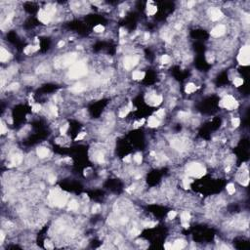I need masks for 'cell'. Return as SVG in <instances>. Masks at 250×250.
<instances>
[{
	"mask_svg": "<svg viewBox=\"0 0 250 250\" xmlns=\"http://www.w3.org/2000/svg\"><path fill=\"white\" fill-rule=\"evenodd\" d=\"M195 4H196V2H195V1H190L189 3H188V7H189V8H192Z\"/></svg>",
	"mask_w": 250,
	"mask_h": 250,
	"instance_id": "53",
	"label": "cell"
},
{
	"mask_svg": "<svg viewBox=\"0 0 250 250\" xmlns=\"http://www.w3.org/2000/svg\"><path fill=\"white\" fill-rule=\"evenodd\" d=\"M87 73V67L83 62H78L72 66L71 69V71L69 72V76L72 79H76L78 77H81Z\"/></svg>",
	"mask_w": 250,
	"mask_h": 250,
	"instance_id": "2",
	"label": "cell"
},
{
	"mask_svg": "<svg viewBox=\"0 0 250 250\" xmlns=\"http://www.w3.org/2000/svg\"><path fill=\"white\" fill-rule=\"evenodd\" d=\"M220 106L227 108V109L232 110V109H234L238 107V103L236 102V100L232 96L228 95V96H226L222 99V101L220 102Z\"/></svg>",
	"mask_w": 250,
	"mask_h": 250,
	"instance_id": "4",
	"label": "cell"
},
{
	"mask_svg": "<svg viewBox=\"0 0 250 250\" xmlns=\"http://www.w3.org/2000/svg\"><path fill=\"white\" fill-rule=\"evenodd\" d=\"M139 126H141L140 122H135V123H134V128H138Z\"/></svg>",
	"mask_w": 250,
	"mask_h": 250,
	"instance_id": "55",
	"label": "cell"
},
{
	"mask_svg": "<svg viewBox=\"0 0 250 250\" xmlns=\"http://www.w3.org/2000/svg\"><path fill=\"white\" fill-rule=\"evenodd\" d=\"M206 59H207V62H213V61H214V56H213L212 54L208 53V54L206 55Z\"/></svg>",
	"mask_w": 250,
	"mask_h": 250,
	"instance_id": "38",
	"label": "cell"
},
{
	"mask_svg": "<svg viewBox=\"0 0 250 250\" xmlns=\"http://www.w3.org/2000/svg\"><path fill=\"white\" fill-rule=\"evenodd\" d=\"M132 78L134 80H143L145 78V72L144 71H134L132 74Z\"/></svg>",
	"mask_w": 250,
	"mask_h": 250,
	"instance_id": "18",
	"label": "cell"
},
{
	"mask_svg": "<svg viewBox=\"0 0 250 250\" xmlns=\"http://www.w3.org/2000/svg\"><path fill=\"white\" fill-rule=\"evenodd\" d=\"M3 240H4V232H0V243H2Z\"/></svg>",
	"mask_w": 250,
	"mask_h": 250,
	"instance_id": "51",
	"label": "cell"
},
{
	"mask_svg": "<svg viewBox=\"0 0 250 250\" xmlns=\"http://www.w3.org/2000/svg\"><path fill=\"white\" fill-rule=\"evenodd\" d=\"M77 207H78V204H77V202H76L75 200H71V201L69 203V208H70L71 210H76Z\"/></svg>",
	"mask_w": 250,
	"mask_h": 250,
	"instance_id": "28",
	"label": "cell"
},
{
	"mask_svg": "<svg viewBox=\"0 0 250 250\" xmlns=\"http://www.w3.org/2000/svg\"><path fill=\"white\" fill-rule=\"evenodd\" d=\"M181 219H182V222H189V220L191 219V214L189 212H183L181 214Z\"/></svg>",
	"mask_w": 250,
	"mask_h": 250,
	"instance_id": "24",
	"label": "cell"
},
{
	"mask_svg": "<svg viewBox=\"0 0 250 250\" xmlns=\"http://www.w3.org/2000/svg\"><path fill=\"white\" fill-rule=\"evenodd\" d=\"M105 30V27L102 26V25H98V26H96L95 27H94V31L95 32H98V33H101V32H103Z\"/></svg>",
	"mask_w": 250,
	"mask_h": 250,
	"instance_id": "30",
	"label": "cell"
},
{
	"mask_svg": "<svg viewBox=\"0 0 250 250\" xmlns=\"http://www.w3.org/2000/svg\"><path fill=\"white\" fill-rule=\"evenodd\" d=\"M233 84H234V86H236V87H238V86L242 85V84H243V80H242V78H239V77L235 78V79L233 80Z\"/></svg>",
	"mask_w": 250,
	"mask_h": 250,
	"instance_id": "31",
	"label": "cell"
},
{
	"mask_svg": "<svg viewBox=\"0 0 250 250\" xmlns=\"http://www.w3.org/2000/svg\"><path fill=\"white\" fill-rule=\"evenodd\" d=\"M230 170H231V168H230V167H227V168H226V172H229Z\"/></svg>",
	"mask_w": 250,
	"mask_h": 250,
	"instance_id": "57",
	"label": "cell"
},
{
	"mask_svg": "<svg viewBox=\"0 0 250 250\" xmlns=\"http://www.w3.org/2000/svg\"><path fill=\"white\" fill-rule=\"evenodd\" d=\"M182 225H183V227L185 229H189L190 228V225H189V223H188V222H182Z\"/></svg>",
	"mask_w": 250,
	"mask_h": 250,
	"instance_id": "50",
	"label": "cell"
},
{
	"mask_svg": "<svg viewBox=\"0 0 250 250\" xmlns=\"http://www.w3.org/2000/svg\"><path fill=\"white\" fill-rule=\"evenodd\" d=\"M41 109V106L39 105V104H34L33 106H32V111L33 112H37V111H39Z\"/></svg>",
	"mask_w": 250,
	"mask_h": 250,
	"instance_id": "36",
	"label": "cell"
},
{
	"mask_svg": "<svg viewBox=\"0 0 250 250\" xmlns=\"http://www.w3.org/2000/svg\"><path fill=\"white\" fill-rule=\"evenodd\" d=\"M176 215H177L176 211H170V212L168 213V218H169L170 220H172V219H174V218L176 217Z\"/></svg>",
	"mask_w": 250,
	"mask_h": 250,
	"instance_id": "42",
	"label": "cell"
},
{
	"mask_svg": "<svg viewBox=\"0 0 250 250\" xmlns=\"http://www.w3.org/2000/svg\"><path fill=\"white\" fill-rule=\"evenodd\" d=\"M164 248H165V249H173L172 244H170V243H166V244L164 245Z\"/></svg>",
	"mask_w": 250,
	"mask_h": 250,
	"instance_id": "52",
	"label": "cell"
},
{
	"mask_svg": "<svg viewBox=\"0 0 250 250\" xmlns=\"http://www.w3.org/2000/svg\"><path fill=\"white\" fill-rule=\"evenodd\" d=\"M125 34H126V30H125L124 28H120V29H119V35H120V37L124 36Z\"/></svg>",
	"mask_w": 250,
	"mask_h": 250,
	"instance_id": "48",
	"label": "cell"
},
{
	"mask_svg": "<svg viewBox=\"0 0 250 250\" xmlns=\"http://www.w3.org/2000/svg\"><path fill=\"white\" fill-rule=\"evenodd\" d=\"M232 126H233V127H237L238 125L240 124V120H239V118H232Z\"/></svg>",
	"mask_w": 250,
	"mask_h": 250,
	"instance_id": "34",
	"label": "cell"
},
{
	"mask_svg": "<svg viewBox=\"0 0 250 250\" xmlns=\"http://www.w3.org/2000/svg\"><path fill=\"white\" fill-rule=\"evenodd\" d=\"M193 182V180H191V179H189V178H184L183 179V186H184V188L185 189H190L191 188V183Z\"/></svg>",
	"mask_w": 250,
	"mask_h": 250,
	"instance_id": "23",
	"label": "cell"
},
{
	"mask_svg": "<svg viewBox=\"0 0 250 250\" xmlns=\"http://www.w3.org/2000/svg\"><path fill=\"white\" fill-rule=\"evenodd\" d=\"M44 247H45V248H47V249H53V248H54V245H53V243H52V242H50V241L46 240V241L44 242Z\"/></svg>",
	"mask_w": 250,
	"mask_h": 250,
	"instance_id": "35",
	"label": "cell"
},
{
	"mask_svg": "<svg viewBox=\"0 0 250 250\" xmlns=\"http://www.w3.org/2000/svg\"><path fill=\"white\" fill-rule=\"evenodd\" d=\"M208 14H209L210 19H211L212 21H219V20H221V19L224 17V15H223V13L221 12V10H219V9L216 8V7L210 8V9L208 10Z\"/></svg>",
	"mask_w": 250,
	"mask_h": 250,
	"instance_id": "6",
	"label": "cell"
},
{
	"mask_svg": "<svg viewBox=\"0 0 250 250\" xmlns=\"http://www.w3.org/2000/svg\"><path fill=\"white\" fill-rule=\"evenodd\" d=\"M49 199H50V200L52 201V203H54L56 206L62 207V206L66 205L67 200H68V197H67V196L62 195V194H58V193L52 191V192L50 193Z\"/></svg>",
	"mask_w": 250,
	"mask_h": 250,
	"instance_id": "3",
	"label": "cell"
},
{
	"mask_svg": "<svg viewBox=\"0 0 250 250\" xmlns=\"http://www.w3.org/2000/svg\"><path fill=\"white\" fill-rule=\"evenodd\" d=\"M51 19H52V16L49 15L45 10H40V11L38 12V20H39L41 23L47 25V24L50 23Z\"/></svg>",
	"mask_w": 250,
	"mask_h": 250,
	"instance_id": "8",
	"label": "cell"
},
{
	"mask_svg": "<svg viewBox=\"0 0 250 250\" xmlns=\"http://www.w3.org/2000/svg\"><path fill=\"white\" fill-rule=\"evenodd\" d=\"M149 38H150V34L148 32H146L145 33V39H149Z\"/></svg>",
	"mask_w": 250,
	"mask_h": 250,
	"instance_id": "56",
	"label": "cell"
},
{
	"mask_svg": "<svg viewBox=\"0 0 250 250\" xmlns=\"http://www.w3.org/2000/svg\"><path fill=\"white\" fill-rule=\"evenodd\" d=\"M138 58L137 57H127L124 59V68L126 70L133 69L138 64Z\"/></svg>",
	"mask_w": 250,
	"mask_h": 250,
	"instance_id": "7",
	"label": "cell"
},
{
	"mask_svg": "<svg viewBox=\"0 0 250 250\" xmlns=\"http://www.w3.org/2000/svg\"><path fill=\"white\" fill-rule=\"evenodd\" d=\"M37 154H38L39 157L44 158V157L48 156L49 151H48V149H46V148H39V149L37 150Z\"/></svg>",
	"mask_w": 250,
	"mask_h": 250,
	"instance_id": "19",
	"label": "cell"
},
{
	"mask_svg": "<svg viewBox=\"0 0 250 250\" xmlns=\"http://www.w3.org/2000/svg\"><path fill=\"white\" fill-rule=\"evenodd\" d=\"M84 90V86L82 85V84H76V85H74L71 89V92H74V93H79V92H82Z\"/></svg>",
	"mask_w": 250,
	"mask_h": 250,
	"instance_id": "21",
	"label": "cell"
},
{
	"mask_svg": "<svg viewBox=\"0 0 250 250\" xmlns=\"http://www.w3.org/2000/svg\"><path fill=\"white\" fill-rule=\"evenodd\" d=\"M160 62H161V64H163V65L169 64V62H170V57L168 55H163L161 57V59H160Z\"/></svg>",
	"mask_w": 250,
	"mask_h": 250,
	"instance_id": "26",
	"label": "cell"
},
{
	"mask_svg": "<svg viewBox=\"0 0 250 250\" xmlns=\"http://www.w3.org/2000/svg\"><path fill=\"white\" fill-rule=\"evenodd\" d=\"M64 45H65V42H64V41H60V42L58 43V47H60V48L62 47Z\"/></svg>",
	"mask_w": 250,
	"mask_h": 250,
	"instance_id": "54",
	"label": "cell"
},
{
	"mask_svg": "<svg viewBox=\"0 0 250 250\" xmlns=\"http://www.w3.org/2000/svg\"><path fill=\"white\" fill-rule=\"evenodd\" d=\"M196 89H197V87H196L194 83H188V84L186 85L185 91H186V93H188V94H191V93L195 92Z\"/></svg>",
	"mask_w": 250,
	"mask_h": 250,
	"instance_id": "20",
	"label": "cell"
},
{
	"mask_svg": "<svg viewBox=\"0 0 250 250\" xmlns=\"http://www.w3.org/2000/svg\"><path fill=\"white\" fill-rule=\"evenodd\" d=\"M148 124H149V126H150V127L154 128V127L159 126L160 121H159L158 119H156L154 116H151V117L149 118V122H148Z\"/></svg>",
	"mask_w": 250,
	"mask_h": 250,
	"instance_id": "14",
	"label": "cell"
},
{
	"mask_svg": "<svg viewBox=\"0 0 250 250\" xmlns=\"http://www.w3.org/2000/svg\"><path fill=\"white\" fill-rule=\"evenodd\" d=\"M129 108L128 107H124V108H122L121 110H120V112H119V117H121V118H123V117H125L127 114H128V112H129Z\"/></svg>",
	"mask_w": 250,
	"mask_h": 250,
	"instance_id": "27",
	"label": "cell"
},
{
	"mask_svg": "<svg viewBox=\"0 0 250 250\" xmlns=\"http://www.w3.org/2000/svg\"><path fill=\"white\" fill-rule=\"evenodd\" d=\"M186 172L189 176L195 178H201L206 174V169L199 163H191L188 165Z\"/></svg>",
	"mask_w": 250,
	"mask_h": 250,
	"instance_id": "1",
	"label": "cell"
},
{
	"mask_svg": "<svg viewBox=\"0 0 250 250\" xmlns=\"http://www.w3.org/2000/svg\"><path fill=\"white\" fill-rule=\"evenodd\" d=\"M130 160H131V155H127V156H125V157L123 158V161H124V162H130Z\"/></svg>",
	"mask_w": 250,
	"mask_h": 250,
	"instance_id": "49",
	"label": "cell"
},
{
	"mask_svg": "<svg viewBox=\"0 0 250 250\" xmlns=\"http://www.w3.org/2000/svg\"><path fill=\"white\" fill-rule=\"evenodd\" d=\"M162 102V97L161 96H157V95H154V94H151L149 99H148V104L152 105V106H158L160 105Z\"/></svg>",
	"mask_w": 250,
	"mask_h": 250,
	"instance_id": "10",
	"label": "cell"
},
{
	"mask_svg": "<svg viewBox=\"0 0 250 250\" xmlns=\"http://www.w3.org/2000/svg\"><path fill=\"white\" fill-rule=\"evenodd\" d=\"M227 191L230 195H233L235 193V188H234V185L233 184H229L227 186Z\"/></svg>",
	"mask_w": 250,
	"mask_h": 250,
	"instance_id": "25",
	"label": "cell"
},
{
	"mask_svg": "<svg viewBox=\"0 0 250 250\" xmlns=\"http://www.w3.org/2000/svg\"><path fill=\"white\" fill-rule=\"evenodd\" d=\"M156 226V223L155 222H146V223H144V227L145 228H150V229H152V228H153V227H155Z\"/></svg>",
	"mask_w": 250,
	"mask_h": 250,
	"instance_id": "33",
	"label": "cell"
},
{
	"mask_svg": "<svg viewBox=\"0 0 250 250\" xmlns=\"http://www.w3.org/2000/svg\"><path fill=\"white\" fill-rule=\"evenodd\" d=\"M140 230H137V229H133V231H132V235H134V236H136V235H138V234H140Z\"/></svg>",
	"mask_w": 250,
	"mask_h": 250,
	"instance_id": "47",
	"label": "cell"
},
{
	"mask_svg": "<svg viewBox=\"0 0 250 250\" xmlns=\"http://www.w3.org/2000/svg\"><path fill=\"white\" fill-rule=\"evenodd\" d=\"M100 208H101V206L99 205V204H97V205H95L94 207H93V213H97V212H99L100 211Z\"/></svg>",
	"mask_w": 250,
	"mask_h": 250,
	"instance_id": "45",
	"label": "cell"
},
{
	"mask_svg": "<svg viewBox=\"0 0 250 250\" xmlns=\"http://www.w3.org/2000/svg\"><path fill=\"white\" fill-rule=\"evenodd\" d=\"M156 116H158V117H163L164 116V114H165V112H164V109H158L157 111H156Z\"/></svg>",
	"mask_w": 250,
	"mask_h": 250,
	"instance_id": "40",
	"label": "cell"
},
{
	"mask_svg": "<svg viewBox=\"0 0 250 250\" xmlns=\"http://www.w3.org/2000/svg\"><path fill=\"white\" fill-rule=\"evenodd\" d=\"M249 47L248 46H244L240 49L239 51V54H238V57H237V60H238V62L242 66H248L249 62H250V60H249Z\"/></svg>",
	"mask_w": 250,
	"mask_h": 250,
	"instance_id": "5",
	"label": "cell"
},
{
	"mask_svg": "<svg viewBox=\"0 0 250 250\" xmlns=\"http://www.w3.org/2000/svg\"><path fill=\"white\" fill-rule=\"evenodd\" d=\"M18 88H19V84L18 83H14V84H12L9 87V90H15V89H18Z\"/></svg>",
	"mask_w": 250,
	"mask_h": 250,
	"instance_id": "46",
	"label": "cell"
},
{
	"mask_svg": "<svg viewBox=\"0 0 250 250\" xmlns=\"http://www.w3.org/2000/svg\"><path fill=\"white\" fill-rule=\"evenodd\" d=\"M97 161H98L99 163H103V162L105 161V158H104V154H103V153H99V154L97 155Z\"/></svg>",
	"mask_w": 250,
	"mask_h": 250,
	"instance_id": "37",
	"label": "cell"
},
{
	"mask_svg": "<svg viewBox=\"0 0 250 250\" xmlns=\"http://www.w3.org/2000/svg\"><path fill=\"white\" fill-rule=\"evenodd\" d=\"M51 113H52L53 115H55V116L58 115V109H57V107H56L55 106H52V107H51Z\"/></svg>",
	"mask_w": 250,
	"mask_h": 250,
	"instance_id": "41",
	"label": "cell"
},
{
	"mask_svg": "<svg viewBox=\"0 0 250 250\" xmlns=\"http://www.w3.org/2000/svg\"><path fill=\"white\" fill-rule=\"evenodd\" d=\"M0 127H1V131H0V133L1 134H5L6 132H7V129H6V126L4 125V123L1 121V124H0Z\"/></svg>",
	"mask_w": 250,
	"mask_h": 250,
	"instance_id": "39",
	"label": "cell"
},
{
	"mask_svg": "<svg viewBox=\"0 0 250 250\" xmlns=\"http://www.w3.org/2000/svg\"><path fill=\"white\" fill-rule=\"evenodd\" d=\"M45 11L49 14V15H51V16H53L55 13H56V7L54 6V5H47L46 7H45Z\"/></svg>",
	"mask_w": 250,
	"mask_h": 250,
	"instance_id": "22",
	"label": "cell"
},
{
	"mask_svg": "<svg viewBox=\"0 0 250 250\" xmlns=\"http://www.w3.org/2000/svg\"><path fill=\"white\" fill-rule=\"evenodd\" d=\"M75 54H69L67 55L65 58H64V61H62V66H68V65H71L72 64V62L75 60Z\"/></svg>",
	"mask_w": 250,
	"mask_h": 250,
	"instance_id": "11",
	"label": "cell"
},
{
	"mask_svg": "<svg viewBox=\"0 0 250 250\" xmlns=\"http://www.w3.org/2000/svg\"><path fill=\"white\" fill-rule=\"evenodd\" d=\"M48 180H49V183H51V184H54V183L56 182V177H55L54 175H49V177H48Z\"/></svg>",
	"mask_w": 250,
	"mask_h": 250,
	"instance_id": "44",
	"label": "cell"
},
{
	"mask_svg": "<svg viewBox=\"0 0 250 250\" xmlns=\"http://www.w3.org/2000/svg\"><path fill=\"white\" fill-rule=\"evenodd\" d=\"M147 12H148V15L150 16H153L156 12H157V7L152 5V1H150L148 3V8H147Z\"/></svg>",
	"mask_w": 250,
	"mask_h": 250,
	"instance_id": "15",
	"label": "cell"
},
{
	"mask_svg": "<svg viewBox=\"0 0 250 250\" xmlns=\"http://www.w3.org/2000/svg\"><path fill=\"white\" fill-rule=\"evenodd\" d=\"M11 54L8 52V51H6L4 48H1V50H0V61L1 62H6V61H8L9 59H11Z\"/></svg>",
	"mask_w": 250,
	"mask_h": 250,
	"instance_id": "12",
	"label": "cell"
},
{
	"mask_svg": "<svg viewBox=\"0 0 250 250\" xmlns=\"http://www.w3.org/2000/svg\"><path fill=\"white\" fill-rule=\"evenodd\" d=\"M39 48H40V46H39V45H35V46H31V45H29V46H27V47L25 49V53H26L27 55H29V54H31V53H34V52L38 51V50H39Z\"/></svg>",
	"mask_w": 250,
	"mask_h": 250,
	"instance_id": "17",
	"label": "cell"
},
{
	"mask_svg": "<svg viewBox=\"0 0 250 250\" xmlns=\"http://www.w3.org/2000/svg\"><path fill=\"white\" fill-rule=\"evenodd\" d=\"M23 160V157L20 155V154H14L11 158V161H12V166H18L21 164Z\"/></svg>",
	"mask_w": 250,
	"mask_h": 250,
	"instance_id": "16",
	"label": "cell"
},
{
	"mask_svg": "<svg viewBox=\"0 0 250 250\" xmlns=\"http://www.w3.org/2000/svg\"><path fill=\"white\" fill-rule=\"evenodd\" d=\"M134 160H135V162L136 163H138V164H140L141 162H142V160H143V157H142V154L140 153V152H138V153H136L135 155H134Z\"/></svg>",
	"mask_w": 250,
	"mask_h": 250,
	"instance_id": "29",
	"label": "cell"
},
{
	"mask_svg": "<svg viewBox=\"0 0 250 250\" xmlns=\"http://www.w3.org/2000/svg\"><path fill=\"white\" fill-rule=\"evenodd\" d=\"M68 129H69V124H65V125H62V126L61 127V130H60L61 134H62V135H65V134H66V132L68 131Z\"/></svg>",
	"mask_w": 250,
	"mask_h": 250,
	"instance_id": "32",
	"label": "cell"
},
{
	"mask_svg": "<svg viewBox=\"0 0 250 250\" xmlns=\"http://www.w3.org/2000/svg\"><path fill=\"white\" fill-rule=\"evenodd\" d=\"M225 31H226L225 26L219 25V26L215 27L211 30L210 34H211V36H213V37H220V36H222V35L225 33Z\"/></svg>",
	"mask_w": 250,
	"mask_h": 250,
	"instance_id": "9",
	"label": "cell"
},
{
	"mask_svg": "<svg viewBox=\"0 0 250 250\" xmlns=\"http://www.w3.org/2000/svg\"><path fill=\"white\" fill-rule=\"evenodd\" d=\"M85 135H86V133H85V132H81L80 134H78V135H77V137H76V139H75V140H76V141H78V140H82V139L85 137Z\"/></svg>",
	"mask_w": 250,
	"mask_h": 250,
	"instance_id": "43",
	"label": "cell"
},
{
	"mask_svg": "<svg viewBox=\"0 0 250 250\" xmlns=\"http://www.w3.org/2000/svg\"><path fill=\"white\" fill-rule=\"evenodd\" d=\"M185 246H186V242H185V240H183V239H178V240H176V241L174 242V244L172 245L173 249H175V250L183 249Z\"/></svg>",
	"mask_w": 250,
	"mask_h": 250,
	"instance_id": "13",
	"label": "cell"
}]
</instances>
